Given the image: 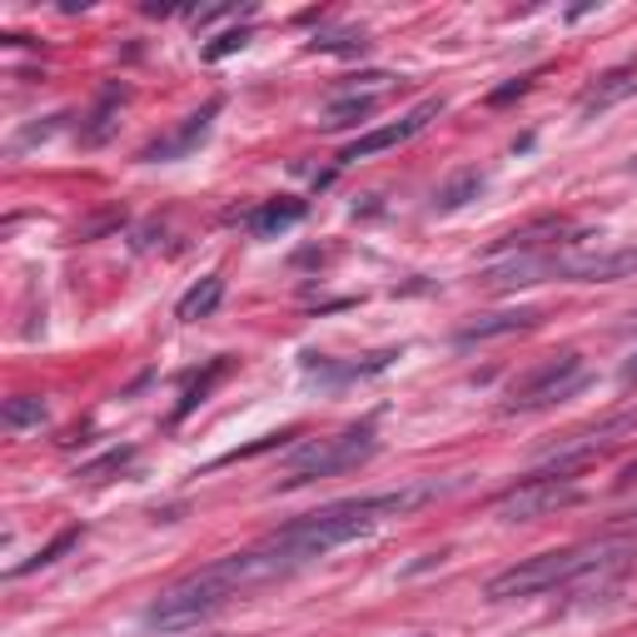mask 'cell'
Wrapping results in <instances>:
<instances>
[{"label":"cell","mask_w":637,"mask_h":637,"mask_svg":"<svg viewBox=\"0 0 637 637\" xmlns=\"http://www.w3.org/2000/svg\"><path fill=\"white\" fill-rule=\"evenodd\" d=\"M627 523H637V508H633V513H627Z\"/></svg>","instance_id":"25"},{"label":"cell","mask_w":637,"mask_h":637,"mask_svg":"<svg viewBox=\"0 0 637 637\" xmlns=\"http://www.w3.org/2000/svg\"><path fill=\"white\" fill-rule=\"evenodd\" d=\"M433 116H443V100L433 95V100H424V105H414L398 125H384V130H369V135H359L354 145H344L339 150V165H359V160H369V155H378V150H394V145H404V140H414L418 130L429 125Z\"/></svg>","instance_id":"8"},{"label":"cell","mask_w":637,"mask_h":637,"mask_svg":"<svg viewBox=\"0 0 637 637\" xmlns=\"http://www.w3.org/2000/svg\"><path fill=\"white\" fill-rule=\"evenodd\" d=\"M523 90H528V80H508V85H498V90L488 95V105H508V100H518Z\"/></svg>","instance_id":"22"},{"label":"cell","mask_w":637,"mask_h":637,"mask_svg":"<svg viewBox=\"0 0 637 637\" xmlns=\"http://www.w3.org/2000/svg\"><path fill=\"white\" fill-rule=\"evenodd\" d=\"M617 548L607 543H578V548H558V553H538L513 563L508 573L488 578V597L493 603H508V597H534V593H553V587L583 583V578H597L603 568L617 563Z\"/></svg>","instance_id":"2"},{"label":"cell","mask_w":637,"mask_h":637,"mask_svg":"<svg viewBox=\"0 0 637 637\" xmlns=\"http://www.w3.org/2000/svg\"><path fill=\"white\" fill-rule=\"evenodd\" d=\"M538 325V309H498V314H483L473 325L459 329V344H483V339H503V334H518V329H534Z\"/></svg>","instance_id":"12"},{"label":"cell","mask_w":637,"mask_h":637,"mask_svg":"<svg viewBox=\"0 0 637 637\" xmlns=\"http://www.w3.org/2000/svg\"><path fill=\"white\" fill-rule=\"evenodd\" d=\"M633 319H637V314H633Z\"/></svg>","instance_id":"26"},{"label":"cell","mask_w":637,"mask_h":637,"mask_svg":"<svg viewBox=\"0 0 637 637\" xmlns=\"http://www.w3.org/2000/svg\"><path fill=\"white\" fill-rule=\"evenodd\" d=\"M0 414H6V424H11V429H41L51 408H45V398H35V394H15V398H6V408H0Z\"/></svg>","instance_id":"16"},{"label":"cell","mask_w":637,"mask_h":637,"mask_svg":"<svg viewBox=\"0 0 637 637\" xmlns=\"http://www.w3.org/2000/svg\"><path fill=\"white\" fill-rule=\"evenodd\" d=\"M583 498V483H578V473H568V479H528L518 483V488H508L498 503H493V518L503 523H528V518H543V513H558L568 508V503Z\"/></svg>","instance_id":"6"},{"label":"cell","mask_w":637,"mask_h":637,"mask_svg":"<svg viewBox=\"0 0 637 637\" xmlns=\"http://www.w3.org/2000/svg\"><path fill=\"white\" fill-rule=\"evenodd\" d=\"M135 463V449H110L105 459H95V463H85L75 479H85V483H105L110 473H120V469H130Z\"/></svg>","instance_id":"19"},{"label":"cell","mask_w":637,"mask_h":637,"mask_svg":"<svg viewBox=\"0 0 637 637\" xmlns=\"http://www.w3.org/2000/svg\"><path fill=\"white\" fill-rule=\"evenodd\" d=\"M75 543H80V528H65V534H55L51 543H45L35 558H25V563H15V568H11V578H25V573H35V568H51L55 558H65Z\"/></svg>","instance_id":"17"},{"label":"cell","mask_w":637,"mask_h":637,"mask_svg":"<svg viewBox=\"0 0 637 637\" xmlns=\"http://www.w3.org/2000/svg\"><path fill=\"white\" fill-rule=\"evenodd\" d=\"M220 299H224V279H220V274H205V279H199L195 289H189L185 299L175 304V319H185V325H195V319H209V314L220 309Z\"/></svg>","instance_id":"14"},{"label":"cell","mask_w":637,"mask_h":637,"mask_svg":"<svg viewBox=\"0 0 637 637\" xmlns=\"http://www.w3.org/2000/svg\"><path fill=\"white\" fill-rule=\"evenodd\" d=\"M378 453V439L374 429H344L334 439H314V443H299L289 453V469H284L279 488H299L309 479H334V473H349L359 463H369Z\"/></svg>","instance_id":"4"},{"label":"cell","mask_w":637,"mask_h":637,"mask_svg":"<svg viewBox=\"0 0 637 637\" xmlns=\"http://www.w3.org/2000/svg\"><path fill=\"white\" fill-rule=\"evenodd\" d=\"M374 116V95H344V100L329 105V120L325 130H344V125H359V120Z\"/></svg>","instance_id":"18"},{"label":"cell","mask_w":637,"mask_h":637,"mask_svg":"<svg viewBox=\"0 0 637 637\" xmlns=\"http://www.w3.org/2000/svg\"><path fill=\"white\" fill-rule=\"evenodd\" d=\"M553 274V254H534V250H518L513 260L493 264V270H483L479 279L488 284V289H523V284H538Z\"/></svg>","instance_id":"9"},{"label":"cell","mask_w":637,"mask_h":637,"mask_svg":"<svg viewBox=\"0 0 637 637\" xmlns=\"http://www.w3.org/2000/svg\"><path fill=\"white\" fill-rule=\"evenodd\" d=\"M215 116H220V100H209L205 110H199V116H189L185 125L175 130V135H169V140H160V145H150L140 160H179V155H189V150H195L199 140L209 135V120H215Z\"/></svg>","instance_id":"11"},{"label":"cell","mask_w":637,"mask_h":637,"mask_svg":"<svg viewBox=\"0 0 637 637\" xmlns=\"http://www.w3.org/2000/svg\"><path fill=\"white\" fill-rule=\"evenodd\" d=\"M364 35H325V41H314L309 51H325V55H364Z\"/></svg>","instance_id":"21"},{"label":"cell","mask_w":637,"mask_h":637,"mask_svg":"<svg viewBox=\"0 0 637 637\" xmlns=\"http://www.w3.org/2000/svg\"><path fill=\"white\" fill-rule=\"evenodd\" d=\"M623 384H627V388H633V384H637V354H633V364H627V369H623Z\"/></svg>","instance_id":"24"},{"label":"cell","mask_w":637,"mask_h":637,"mask_svg":"<svg viewBox=\"0 0 637 637\" xmlns=\"http://www.w3.org/2000/svg\"><path fill=\"white\" fill-rule=\"evenodd\" d=\"M587 378H593V374H587V364L578 354L548 359L543 369H534V374L513 388V398L503 404V414H534V408L563 404V398H573L578 388H587Z\"/></svg>","instance_id":"5"},{"label":"cell","mask_w":637,"mask_h":637,"mask_svg":"<svg viewBox=\"0 0 637 637\" xmlns=\"http://www.w3.org/2000/svg\"><path fill=\"white\" fill-rule=\"evenodd\" d=\"M637 274V250H573V254H553V279H573V284H613Z\"/></svg>","instance_id":"7"},{"label":"cell","mask_w":637,"mask_h":637,"mask_svg":"<svg viewBox=\"0 0 637 637\" xmlns=\"http://www.w3.org/2000/svg\"><path fill=\"white\" fill-rule=\"evenodd\" d=\"M627 95H637V70H607V75H597V80L583 90V100H578V116L597 120L603 110L623 105Z\"/></svg>","instance_id":"10"},{"label":"cell","mask_w":637,"mask_h":637,"mask_svg":"<svg viewBox=\"0 0 637 637\" xmlns=\"http://www.w3.org/2000/svg\"><path fill=\"white\" fill-rule=\"evenodd\" d=\"M230 597H240L234 583H230V573H224L220 563H209V568H199V573L179 578L175 587H165V593L150 603L145 623L160 627V633H185V627L205 623L209 613H220Z\"/></svg>","instance_id":"3"},{"label":"cell","mask_w":637,"mask_h":637,"mask_svg":"<svg viewBox=\"0 0 637 637\" xmlns=\"http://www.w3.org/2000/svg\"><path fill=\"white\" fill-rule=\"evenodd\" d=\"M250 45V31H224V35H215V41L205 45V61H224V55H234V51H244Z\"/></svg>","instance_id":"20"},{"label":"cell","mask_w":637,"mask_h":637,"mask_svg":"<svg viewBox=\"0 0 637 637\" xmlns=\"http://www.w3.org/2000/svg\"><path fill=\"white\" fill-rule=\"evenodd\" d=\"M443 488H449V483L424 479V483H404V488H394V493H374V498L329 503V508H319V513H309V518L279 528V534L270 538V548L284 558V568H289V573H299V568L329 558L334 548H344V543H354V538L374 534L384 518H398V513H414V508H424V503H433Z\"/></svg>","instance_id":"1"},{"label":"cell","mask_w":637,"mask_h":637,"mask_svg":"<svg viewBox=\"0 0 637 637\" xmlns=\"http://www.w3.org/2000/svg\"><path fill=\"white\" fill-rule=\"evenodd\" d=\"M299 220H304V199H274V205H264L250 215V230L260 234V240H274V234L294 230Z\"/></svg>","instance_id":"13"},{"label":"cell","mask_w":637,"mask_h":637,"mask_svg":"<svg viewBox=\"0 0 637 637\" xmlns=\"http://www.w3.org/2000/svg\"><path fill=\"white\" fill-rule=\"evenodd\" d=\"M220 15H230V6H205V11H195L189 21H195V25H209V21H220Z\"/></svg>","instance_id":"23"},{"label":"cell","mask_w":637,"mask_h":637,"mask_svg":"<svg viewBox=\"0 0 637 637\" xmlns=\"http://www.w3.org/2000/svg\"><path fill=\"white\" fill-rule=\"evenodd\" d=\"M483 185H488V179H483L479 169H463V175H453L449 185L439 189V199H433V209H439V215H453V209H463V205H469V199H479V195H483Z\"/></svg>","instance_id":"15"}]
</instances>
